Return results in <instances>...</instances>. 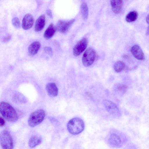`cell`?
<instances>
[{
    "instance_id": "8fae6325",
    "label": "cell",
    "mask_w": 149,
    "mask_h": 149,
    "mask_svg": "<svg viewBox=\"0 0 149 149\" xmlns=\"http://www.w3.org/2000/svg\"><path fill=\"white\" fill-rule=\"evenodd\" d=\"M46 88L47 93L49 96L54 97L58 95V89L55 83H48L46 85Z\"/></svg>"
},
{
    "instance_id": "7c38bea8",
    "label": "cell",
    "mask_w": 149,
    "mask_h": 149,
    "mask_svg": "<svg viewBox=\"0 0 149 149\" xmlns=\"http://www.w3.org/2000/svg\"><path fill=\"white\" fill-rule=\"evenodd\" d=\"M45 22V17L44 15L40 16L36 20L35 26V30L38 32L44 28Z\"/></svg>"
},
{
    "instance_id": "6da1fadb",
    "label": "cell",
    "mask_w": 149,
    "mask_h": 149,
    "mask_svg": "<svg viewBox=\"0 0 149 149\" xmlns=\"http://www.w3.org/2000/svg\"><path fill=\"white\" fill-rule=\"evenodd\" d=\"M0 112L3 117L8 122H15L18 119L15 109L8 103L4 102H1Z\"/></svg>"
},
{
    "instance_id": "44dd1931",
    "label": "cell",
    "mask_w": 149,
    "mask_h": 149,
    "mask_svg": "<svg viewBox=\"0 0 149 149\" xmlns=\"http://www.w3.org/2000/svg\"><path fill=\"white\" fill-rule=\"evenodd\" d=\"M13 97L14 101L17 102L25 103L26 102V99L24 96L20 93H16Z\"/></svg>"
},
{
    "instance_id": "30bf717a",
    "label": "cell",
    "mask_w": 149,
    "mask_h": 149,
    "mask_svg": "<svg viewBox=\"0 0 149 149\" xmlns=\"http://www.w3.org/2000/svg\"><path fill=\"white\" fill-rule=\"evenodd\" d=\"M131 51L133 55L137 59L143 60L145 59L144 53L139 45H135L132 46Z\"/></svg>"
},
{
    "instance_id": "7a4b0ae2",
    "label": "cell",
    "mask_w": 149,
    "mask_h": 149,
    "mask_svg": "<svg viewBox=\"0 0 149 149\" xmlns=\"http://www.w3.org/2000/svg\"><path fill=\"white\" fill-rule=\"evenodd\" d=\"M83 121L79 118H75L70 120L67 125L69 132L73 135H77L82 132L84 129Z\"/></svg>"
},
{
    "instance_id": "cb8c5ba5",
    "label": "cell",
    "mask_w": 149,
    "mask_h": 149,
    "mask_svg": "<svg viewBox=\"0 0 149 149\" xmlns=\"http://www.w3.org/2000/svg\"><path fill=\"white\" fill-rule=\"evenodd\" d=\"M44 50L46 54L50 56H52L53 54L52 50V48L50 47H44Z\"/></svg>"
},
{
    "instance_id": "9c48e42d",
    "label": "cell",
    "mask_w": 149,
    "mask_h": 149,
    "mask_svg": "<svg viewBox=\"0 0 149 149\" xmlns=\"http://www.w3.org/2000/svg\"><path fill=\"white\" fill-rule=\"evenodd\" d=\"M34 19L33 16L30 13L25 15L22 21V27L24 30L30 29L33 25Z\"/></svg>"
},
{
    "instance_id": "7402d4cb",
    "label": "cell",
    "mask_w": 149,
    "mask_h": 149,
    "mask_svg": "<svg viewBox=\"0 0 149 149\" xmlns=\"http://www.w3.org/2000/svg\"><path fill=\"white\" fill-rule=\"evenodd\" d=\"M127 87L125 85L120 84L117 85L115 88V91L119 94H123L126 91Z\"/></svg>"
},
{
    "instance_id": "277c9868",
    "label": "cell",
    "mask_w": 149,
    "mask_h": 149,
    "mask_svg": "<svg viewBox=\"0 0 149 149\" xmlns=\"http://www.w3.org/2000/svg\"><path fill=\"white\" fill-rule=\"evenodd\" d=\"M0 141L2 149H13V144L11 134L7 130L1 131L0 135Z\"/></svg>"
},
{
    "instance_id": "3957f363",
    "label": "cell",
    "mask_w": 149,
    "mask_h": 149,
    "mask_svg": "<svg viewBox=\"0 0 149 149\" xmlns=\"http://www.w3.org/2000/svg\"><path fill=\"white\" fill-rule=\"evenodd\" d=\"M45 116V112L43 109L36 110L31 113L28 119V124L31 127H34L40 123Z\"/></svg>"
},
{
    "instance_id": "8992f818",
    "label": "cell",
    "mask_w": 149,
    "mask_h": 149,
    "mask_svg": "<svg viewBox=\"0 0 149 149\" xmlns=\"http://www.w3.org/2000/svg\"><path fill=\"white\" fill-rule=\"evenodd\" d=\"M88 45V40L84 38L75 45L73 48V54L75 56L80 55L86 49Z\"/></svg>"
},
{
    "instance_id": "4316f807",
    "label": "cell",
    "mask_w": 149,
    "mask_h": 149,
    "mask_svg": "<svg viewBox=\"0 0 149 149\" xmlns=\"http://www.w3.org/2000/svg\"><path fill=\"white\" fill-rule=\"evenodd\" d=\"M11 38V36L10 35L6 37L3 39V41L4 42H7Z\"/></svg>"
},
{
    "instance_id": "52a82bcc",
    "label": "cell",
    "mask_w": 149,
    "mask_h": 149,
    "mask_svg": "<svg viewBox=\"0 0 149 149\" xmlns=\"http://www.w3.org/2000/svg\"><path fill=\"white\" fill-rule=\"evenodd\" d=\"M104 105L108 112L114 115H119L120 111L116 104L108 100L103 101Z\"/></svg>"
},
{
    "instance_id": "603a6c76",
    "label": "cell",
    "mask_w": 149,
    "mask_h": 149,
    "mask_svg": "<svg viewBox=\"0 0 149 149\" xmlns=\"http://www.w3.org/2000/svg\"><path fill=\"white\" fill-rule=\"evenodd\" d=\"M13 25L16 28H18L20 26V23L19 19L17 17L13 18L12 20Z\"/></svg>"
},
{
    "instance_id": "ba28073f",
    "label": "cell",
    "mask_w": 149,
    "mask_h": 149,
    "mask_svg": "<svg viewBox=\"0 0 149 149\" xmlns=\"http://www.w3.org/2000/svg\"><path fill=\"white\" fill-rule=\"evenodd\" d=\"M74 21V19L68 21L59 20L56 26L57 30L61 33H65L68 31Z\"/></svg>"
},
{
    "instance_id": "5bb4252c",
    "label": "cell",
    "mask_w": 149,
    "mask_h": 149,
    "mask_svg": "<svg viewBox=\"0 0 149 149\" xmlns=\"http://www.w3.org/2000/svg\"><path fill=\"white\" fill-rule=\"evenodd\" d=\"M56 30V26L53 23H51L44 32V37L47 39L51 38L54 35Z\"/></svg>"
},
{
    "instance_id": "e0dca14e",
    "label": "cell",
    "mask_w": 149,
    "mask_h": 149,
    "mask_svg": "<svg viewBox=\"0 0 149 149\" xmlns=\"http://www.w3.org/2000/svg\"><path fill=\"white\" fill-rule=\"evenodd\" d=\"M42 142V139L40 136L35 135L32 136L29 141V146L33 148L40 144Z\"/></svg>"
},
{
    "instance_id": "ffe728a7",
    "label": "cell",
    "mask_w": 149,
    "mask_h": 149,
    "mask_svg": "<svg viewBox=\"0 0 149 149\" xmlns=\"http://www.w3.org/2000/svg\"><path fill=\"white\" fill-rule=\"evenodd\" d=\"M125 67V63L121 61H118L116 62L114 65V69L117 72H119L123 71Z\"/></svg>"
},
{
    "instance_id": "5b68a950",
    "label": "cell",
    "mask_w": 149,
    "mask_h": 149,
    "mask_svg": "<svg viewBox=\"0 0 149 149\" xmlns=\"http://www.w3.org/2000/svg\"><path fill=\"white\" fill-rule=\"evenodd\" d=\"M96 54L95 51L92 49L88 48L84 52L82 57V62L85 67L91 65L95 59Z\"/></svg>"
},
{
    "instance_id": "d6986e66",
    "label": "cell",
    "mask_w": 149,
    "mask_h": 149,
    "mask_svg": "<svg viewBox=\"0 0 149 149\" xmlns=\"http://www.w3.org/2000/svg\"><path fill=\"white\" fill-rule=\"evenodd\" d=\"M81 11L83 19L86 20L88 18V6L85 2L82 3L81 6Z\"/></svg>"
},
{
    "instance_id": "9a60e30c",
    "label": "cell",
    "mask_w": 149,
    "mask_h": 149,
    "mask_svg": "<svg viewBox=\"0 0 149 149\" xmlns=\"http://www.w3.org/2000/svg\"><path fill=\"white\" fill-rule=\"evenodd\" d=\"M41 47V44L38 41L34 42L31 44L28 47V52L29 54L33 56L36 54Z\"/></svg>"
},
{
    "instance_id": "ac0fdd59",
    "label": "cell",
    "mask_w": 149,
    "mask_h": 149,
    "mask_svg": "<svg viewBox=\"0 0 149 149\" xmlns=\"http://www.w3.org/2000/svg\"><path fill=\"white\" fill-rule=\"evenodd\" d=\"M138 13L136 11H133L129 12L126 17V20L128 22L135 21L137 18Z\"/></svg>"
},
{
    "instance_id": "83f0119b",
    "label": "cell",
    "mask_w": 149,
    "mask_h": 149,
    "mask_svg": "<svg viewBox=\"0 0 149 149\" xmlns=\"http://www.w3.org/2000/svg\"><path fill=\"white\" fill-rule=\"evenodd\" d=\"M146 20L149 26V14L147 16ZM148 29H149V27Z\"/></svg>"
},
{
    "instance_id": "d4e9b609",
    "label": "cell",
    "mask_w": 149,
    "mask_h": 149,
    "mask_svg": "<svg viewBox=\"0 0 149 149\" xmlns=\"http://www.w3.org/2000/svg\"><path fill=\"white\" fill-rule=\"evenodd\" d=\"M46 13L47 15L51 18H53L52 11L50 9H47L46 10Z\"/></svg>"
},
{
    "instance_id": "484cf974",
    "label": "cell",
    "mask_w": 149,
    "mask_h": 149,
    "mask_svg": "<svg viewBox=\"0 0 149 149\" xmlns=\"http://www.w3.org/2000/svg\"><path fill=\"white\" fill-rule=\"evenodd\" d=\"M5 124V121L4 119L0 117V126L1 127L3 126Z\"/></svg>"
},
{
    "instance_id": "2e32d148",
    "label": "cell",
    "mask_w": 149,
    "mask_h": 149,
    "mask_svg": "<svg viewBox=\"0 0 149 149\" xmlns=\"http://www.w3.org/2000/svg\"><path fill=\"white\" fill-rule=\"evenodd\" d=\"M109 143L114 146H119L121 143L120 137L117 134L113 133L111 134L109 139Z\"/></svg>"
},
{
    "instance_id": "4fadbf2b",
    "label": "cell",
    "mask_w": 149,
    "mask_h": 149,
    "mask_svg": "<svg viewBox=\"0 0 149 149\" xmlns=\"http://www.w3.org/2000/svg\"><path fill=\"white\" fill-rule=\"evenodd\" d=\"M110 2L113 11L115 13H120L123 6V1L120 0H111Z\"/></svg>"
}]
</instances>
